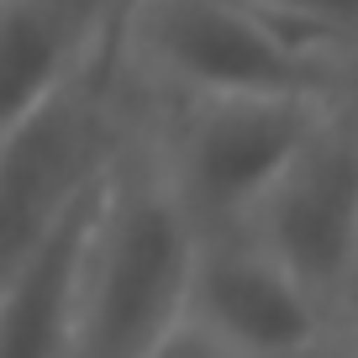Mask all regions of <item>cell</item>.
Instances as JSON below:
<instances>
[{"label":"cell","mask_w":358,"mask_h":358,"mask_svg":"<svg viewBox=\"0 0 358 358\" xmlns=\"http://www.w3.org/2000/svg\"><path fill=\"white\" fill-rule=\"evenodd\" d=\"M195 237L201 227L158 148H116L85 248L69 358H143L185 316Z\"/></svg>","instance_id":"6da1fadb"},{"label":"cell","mask_w":358,"mask_h":358,"mask_svg":"<svg viewBox=\"0 0 358 358\" xmlns=\"http://www.w3.org/2000/svg\"><path fill=\"white\" fill-rule=\"evenodd\" d=\"M111 48L148 79L179 90V101L206 95H322L337 101L348 64L306 48L285 27L243 0H122Z\"/></svg>","instance_id":"7a4b0ae2"},{"label":"cell","mask_w":358,"mask_h":358,"mask_svg":"<svg viewBox=\"0 0 358 358\" xmlns=\"http://www.w3.org/2000/svg\"><path fill=\"white\" fill-rule=\"evenodd\" d=\"M337 111L322 95H206L179 106L158 148L195 227H243L264 190L290 169L311 132Z\"/></svg>","instance_id":"3957f363"},{"label":"cell","mask_w":358,"mask_h":358,"mask_svg":"<svg viewBox=\"0 0 358 358\" xmlns=\"http://www.w3.org/2000/svg\"><path fill=\"white\" fill-rule=\"evenodd\" d=\"M106 58L48 90L37 106L0 122V280L53 232V222L111 164Z\"/></svg>","instance_id":"277c9868"},{"label":"cell","mask_w":358,"mask_h":358,"mask_svg":"<svg viewBox=\"0 0 358 358\" xmlns=\"http://www.w3.org/2000/svg\"><path fill=\"white\" fill-rule=\"evenodd\" d=\"M237 232L290 268L327 311L348 295L358 264V148L343 111L311 132Z\"/></svg>","instance_id":"5b68a950"},{"label":"cell","mask_w":358,"mask_h":358,"mask_svg":"<svg viewBox=\"0 0 358 358\" xmlns=\"http://www.w3.org/2000/svg\"><path fill=\"white\" fill-rule=\"evenodd\" d=\"M185 311L232 358H311L327 306L237 227H201Z\"/></svg>","instance_id":"8992f818"},{"label":"cell","mask_w":358,"mask_h":358,"mask_svg":"<svg viewBox=\"0 0 358 358\" xmlns=\"http://www.w3.org/2000/svg\"><path fill=\"white\" fill-rule=\"evenodd\" d=\"M101 179L53 222V232L0 280V358H69L79 316V274L101 211Z\"/></svg>","instance_id":"52a82bcc"},{"label":"cell","mask_w":358,"mask_h":358,"mask_svg":"<svg viewBox=\"0 0 358 358\" xmlns=\"http://www.w3.org/2000/svg\"><path fill=\"white\" fill-rule=\"evenodd\" d=\"M122 0H0V122L111 48Z\"/></svg>","instance_id":"ba28073f"},{"label":"cell","mask_w":358,"mask_h":358,"mask_svg":"<svg viewBox=\"0 0 358 358\" xmlns=\"http://www.w3.org/2000/svg\"><path fill=\"white\" fill-rule=\"evenodd\" d=\"M258 16H268L274 27H285L290 37H301L306 48L327 58H343L353 48V22H358V0H243Z\"/></svg>","instance_id":"9c48e42d"},{"label":"cell","mask_w":358,"mask_h":358,"mask_svg":"<svg viewBox=\"0 0 358 358\" xmlns=\"http://www.w3.org/2000/svg\"><path fill=\"white\" fill-rule=\"evenodd\" d=\"M143 358H232V353H227V348L216 343V337L206 332V327L195 322L190 311H185V316H179V322L169 327V332L158 337L153 348H148Z\"/></svg>","instance_id":"30bf717a"}]
</instances>
